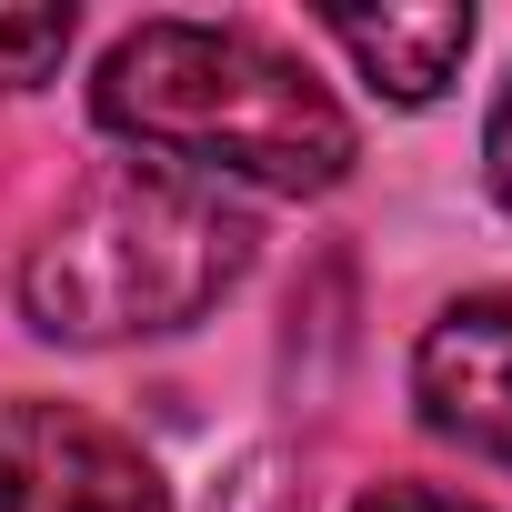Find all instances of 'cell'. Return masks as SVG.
I'll use <instances>...</instances> for the list:
<instances>
[{"instance_id": "obj_1", "label": "cell", "mask_w": 512, "mask_h": 512, "mask_svg": "<svg viewBox=\"0 0 512 512\" xmlns=\"http://www.w3.org/2000/svg\"><path fill=\"white\" fill-rule=\"evenodd\" d=\"M91 111L111 141H131L161 171H191L211 191H332L352 171V121L342 101L272 41L221 31V21H141L111 41Z\"/></svg>"}, {"instance_id": "obj_2", "label": "cell", "mask_w": 512, "mask_h": 512, "mask_svg": "<svg viewBox=\"0 0 512 512\" xmlns=\"http://www.w3.org/2000/svg\"><path fill=\"white\" fill-rule=\"evenodd\" d=\"M251 211L191 171L111 161L21 251V312L51 342H141L201 322L251 272Z\"/></svg>"}, {"instance_id": "obj_3", "label": "cell", "mask_w": 512, "mask_h": 512, "mask_svg": "<svg viewBox=\"0 0 512 512\" xmlns=\"http://www.w3.org/2000/svg\"><path fill=\"white\" fill-rule=\"evenodd\" d=\"M0 512H171L151 452L81 402H0Z\"/></svg>"}, {"instance_id": "obj_4", "label": "cell", "mask_w": 512, "mask_h": 512, "mask_svg": "<svg viewBox=\"0 0 512 512\" xmlns=\"http://www.w3.org/2000/svg\"><path fill=\"white\" fill-rule=\"evenodd\" d=\"M412 402L442 442H462L482 462H512V292H472L422 332Z\"/></svg>"}, {"instance_id": "obj_5", "label": "cell", "mask_w": 512, "mask_h": 512, "mask_svg": "<svg viewBox=\"0 0 512 512\" xmlns=\"http://www.w3.org/2000/svg\"><path fill=\"white\" fill-rule=\"evenodd\" d=\"M322 31H332V41L362 61V81H372L382 101H402V111L442 101L452 71H462V51H472V11H452V0H432V11H332Z\"/></svg>"}, {"instance_id": "obj_6", "label": "cell", "mask_w": 512, "mask_h": 512, "mask_svg": "<svg viewBox=\"0 0 512 512\" xmlns=\"http://www.w3.org/2000/svg\"><path fill=\"white\" fill-rule=\"evenodd\" d=\"M71 51V11L51 0H0V91H41Z\"/></svg>"}, {"instance_id": "obj_7", "label": "cell", "mask_w": 512, "mask_h": 512, "mask_svg": "<svg viewBox=\"0 0 512 512\" xmlns=\"http://www.w3.org/2000/svg\"><path fill=\"white\" fill-rule=\"evenodd\" d=\"M352 512H482V502H462V492H432V482H382V492H362Z\"/></svg>"}, {"instance_id": "obj_8", "label": "cell", "mask_w": 512, "mask_h": 512, "mask_svg": "<svg viewBox=\"0 0 512 512\" xmlns=\"http://www.w3.org/2000/svg\"><path fill=\"white\" fill-rule=\"evenodd\" d=\"M482 161H492V201L512 211V81H502V101H492V131H482Z\"/></svg>"}]
</instances>
